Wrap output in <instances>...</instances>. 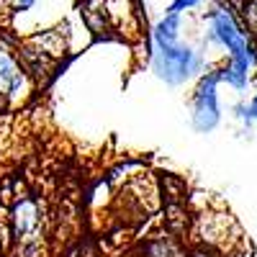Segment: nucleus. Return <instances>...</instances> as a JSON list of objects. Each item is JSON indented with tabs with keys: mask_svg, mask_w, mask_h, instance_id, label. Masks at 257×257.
I'll use <instances>...</instances> for the list:
<instances>
[{
	"mask_svg": "<svg viewBox=\"0 0 257 257\" xmlns=\"http://www.w3.org/2000/svg\"><path fill=\"white\" fill-rule=\"evenodd\" d=\"M211 36L216 39L219 44L226 47L231 64H237V67H242L247 72L254 67V62H257L254 59V52L249 47L244 31L237 26V21L231 18V13H226V11L211 13Z\"/></svg>",
	"mask_w": 257,
	"mask_h": 257,
	"instance_id": "f257e3e1",
	"label": "nucleus"
},
{
	"mask_svg": "<svg viewBox=\"0 0 257 257\" xmlns=\"http://www.w3.org/2000/svg\"><path fill=\"white\" fill-rule=\"evenodd\" d=\"M221 82V70L219 72H206L198 82L196 98H193V126L196 132L208 134L219 126L221 113H219V98H216V85Z\"/></svg>",
	"mask_w": 257,
	"mask_h": 257,
	"instance_id": "f03ea898",
	"label": "nucleus"
},
{
	"mask_svg": "<svg viewBox=\"0 0 257 257\" xmlns=\"http://www.w3.org/2000/svg\"><path fill=\"white\" fill-rule=\"evenodd\" d=\"M201 70V57L196 52H190L188 47H160L155 57V72L170 85H180L183 80L190 77V72Z\"/></svg>",
	"mask_w": 257,
	"mask_h": 257,
	"instance_id": "7ed1b4c3",
	"label": "nucleus"
},
{
	"mask_svg": "<svg viewBox=\"0 0 257 257\" xmlns=\"http://www.w3.org/2000/svg\"><path fill=\"white\" fill-rule=\"evenodd\" d=\"M24 88V77L16 70L8 54H0V90L3 93H18Z\"/></svg>",
	"mask_w": 257,
	"mask_h": 257,
	"instance_id": "20e7f679",
	"label": "nucleus"
},
{
	"mask_svg": "<svg viewBox=\"0 0 257 257\" xmlns=\"http://www.w3.org/2000/svg\"><path fill=\"white\" fill-rule=\"evenodd\" d=\"M36 229V206L34 201H21V206L16 208V231L18 237H26L29 231Z\"/></svg>",
	"mask_w": 257,
	"mask_h": 257,
	"instance_id": "39448f33",
	"label": "nucleus"
},
{
	"mask_svg": "<svg viewBox=\"0 0 257 257\" xmlns=\"http://www.w3.org/2000/svg\"><path fill=\"white\" fill-rule=\"evenodd\" d=\"M178 39V13H170L165 21H160L155 29V41L157 47H173Z\"/></svg>",
	"mask_w": 257,
	"mask_h": 257,
	"instance_id": "423d86ee",
	"label": "nucleus"
},
{
	"mask_svg": "<svg viewBox=\"0 0 257 257\" xmlns=\"http://www.w3.org/2000/svg\"><path fill=\"white\" fill-rule=\"evenodd\" d=\"M221 80H226L231 88H237V90H244L247 85H249V72L247 70H242V67H237V64H226V67L221 70Z\"/></svg>",
	"mask_w": 257,
	"mask_h": 257,
	"instance_id": "0eeeda50",
	"label": "nucleus"
},
{
	"mask_svg": "<svg viewBox=\"0 0 257 257\" xmlns=\"http://www.w3.org/2000/svg\"><path fill=\"white\" fill-rule=\"evenodd\" d=\"M237 111H239V116H242L247 123H254V121H257V95L252 98V103H249V105H239Z\"/></svg>",
	"mask_w": 257,
	"mask_h": 257,
	"instance_id": "6e6552de",
	"label": "nucleus"
},
{
	"mask_svg": "<svg viewBox=\"0 0 257 257\" xmlns=\"http://www.w3.org/2000/svg\"><path fill=\"white\" fill-rule=\"evenodd\" d=\"M196 3H198V0H175V3H173V13H178L183 8H193Z\"/></svg>",
	"mask_w": 257,
	"mask_h": 257,
	"instance_id": "1a4fd4ad",
	"label": "nucleus"
},
{
	"mask_svg": "<svg viewBox=\"0 0 257 257\" xmlns=\"http://www.w3.org/2000/svg\"><path fill=\"white\" fill-rule=\"evenodd\" d=\"M31 6H34V0H16V8H21V11H26Z\"/></svg>",
	"mask_w": 257,
	"mask_h": 257,
	"instance_id": "9d476101",
	"label": "nucleus"
}]
</instances>
